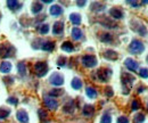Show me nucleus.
I'll use <instances>...</instances> for the list:
<instances>
[{
    "label": "nucleus",
    "instance_id": "obj_33",
    "mask_svg": "<svg viewBox=\"0 0 148 123\" xmlns=\"http://www.w3.org/2000/svg\"><path fill=\"white\" fill-rule=\"evenodd\" d=\"M10 115V109L8 108H0V120H5Z\"/></svg>",
    "mask_w": 148,
    "mask_h": 123
},
{
    "label": "nucleus",
    "instance_id": "obj_45",
    "mask_svg": "<svg viewBox=\"0 0 148 123\" xmlns=\"http://www.w3.org/2000/svg\"><path fill=\"white\" fill-rule=\"evenodd\" d=\"M86 3H87V1H76V5H77L79 7H83Z\"/></svg>",
    "mask_w": 148,
    "mask_h": 123
},
{
    "label": "nucleus",
    "instance_id": "obj_36",
    "mask_svg": "<svg viewBox=\"0 0 148 123\" xmlns=\"http://www.w3.org/2000/svg\"><path fill=\"white\" fill-rule=\"evenodd\" d=\"M100 123H112V116L108 113H104V115L100 119Z\"/></svg>",
    "mask_w": 148,
    "mask_h": 123
},
{
    "label": "nucleus",
    "instance_id": "obj_22",
    "mask_svg": "<svg viewBox=\"0 0 148 123\" xmlns=\"http://www.w3.org/2000/svg\"><path fill=\"white\" fill-rule=\"evenodd\" d=\"M72 38H73L74 40H76V41L82 40L83 39V32H82V30L79 29V27H73V30H72Z\"/></svg>",
    "mask_w": 148,
    "mask_h": 123
},
{
    "label": "nucleus",
    "instance_id": "obj_34",
    "mask_svg": "<svg viewBox=\"0 0 148 123\" xmlns=\"http://www.w3.org/2000/svg\"><path fill=\"white\" fill-rule=\"evenodd\" d=\"M38 114H39V118H40L41 121H43V122H47L48 121V113L45 109H39L38 111Z\"/></svg>",
    "mask_w": 148,
    "mask_h": 123
},
{
    "label": "nucleus",
    "instance_id": "obj_16",
    "mask_svg": "<svg viewBox=\"0 0 148 123\" xmlns=\"http://www.w3.org/2000/svg\"><path fill=\"white\" fill-rule=\"evenodd\" d=\"M40 48L45 52H53L55 49V42L54 41H45V42L42 41Z\"/></svg>",
    "mask_w": 148,
    "mask_h": 123
},
{
    "label": "nucleus",
    "instance_id": "obj_9",
    "mask_svg": "<svg viewBox=\"0 0 148 123\" xmlns=\"http://www.w3.org/2000/svg\"><path fill=\"white\" fill-rule=\"evenodd\" d=\"M43 103H45V106H46L48 109L55 111V109L58 108V102L56 100L55 98H53V97H49V96L45 97V98H43Z\"/></svg>",
    "mask_w": 148,
    "mask_h": 123
},
{
    "label": "nucleus",
    "instance_id": "obj_25",
    "mask_svg": "<svg viewBox=\"0 0 148 123\" xmlns=\"http://www.w3.org/2000/svg\"><path fill=\"white\" fill-rule=\"evenodd\" d=\"M62 50L66 52V53H73L74 52V47L72 45V42L70 41H65L62 43Z\"/></svg>",
    "mask_w": 148,
    "mask_h": 123
},
{
    "label": "nucleus",
    "instance_id": "obj_44",
    "mask_svg": "<svg viewBox=\"0 0 148 123\" xmlns=\"http://www.w3.org/2000/svg\"><path fill=\"white\" fill-rule=\"evenodd\" d=\"M128 3H130L132 7H136V8L141 6V2H137V1H128Z\"/></svg>",
    "mask_w": 148,
    "mask_h": 123
},
{
    "label": "nucleus",
    "instance_id": "obj_2",
    "mask_svg": "<svg viewBox=\"0 0 148 123\" xmlns=\"http://www.w3.org/2000/svg\"><path fill=\"white\" fill-rule=\"evenodd\" d=\"M134 80H136V78H134L132 74L127 73V72H123L122 75H121V82H122V85H123V88L127 87V92H128V93L130 92V88H131V86L133 85Z\"/></svg>",
    "mask_w": 148,
    "mask_h": 123
},
{
    "label": "nucleus",
    "instance_id": "obj_15",
    "mask_svg": "<svg viewBox=\"0 0 148 123\" xmlns=\"http://www.w3.org/2000/svg\"><path fill=\"white\" fill-rule=\"evenodd\" d=\"M49 14L51 16H59V15L63 14V8L59 5H53L49 8Z\"/></svg>",
    "mask_w": 148,
    "mask_h": 123
},
{
    "label": "nucleus",
    "instance_id": "obj_11",
    "mask_svg": "<svg viewBox=\"0 0 148 123\" xmlns=\"http://www.w3.org/2000/svg\"><path fill=\"white\" fill-rule=\"evenodd\" d=\"M16 119L18 120L21 123H27L29 122V114L25 109H19L16 113Z\"/></svg>",
    "mask_w": 148,
    "mask_h": 123
},
{
    "label": "nucleus",
    "instance_id": "obj_48",
    "mask_svg": "<svg viewBox=\"0 0 148 123\" xmlns=\"http://www.w3.org/2000/svg\"><path fill=\"white\" fill-rule=\"evenodd\" d=\"M147 63H148V56H147Z\"/></svg>",
    "mask_w": 148,
    "mask_h": 123
},
{
    "label": "nucleus",
    "instance_id": "obj_39",
    "mask_svg": "<svg viewBox=\"0 0 148 123\" xmlns=\"http://www.w3.org/2000/svg\"><path fill=\"white\" fill-rule=\"evenodd\" d=\"M66 62H67V58L60 56V57H58V59H57V65L60 66V67H62V66H65V65H66Z\"/></svg>",
    "mask_w": 148,
    "mask_h": 123
},
{
    "label": "nucleus",
    "instance_id": "obj_12",
    "mask_svg": "<svg viewBox=\"0 0 148 123\" xmlns=\"http://www.w3.org/2000/svg\"><path fill=\"white\" fill-rule=\"evenodd\" d=\"M106 8V5L99 1H93L90 3V10L92 12H103Z\"/></svg>",
    "mask_w": 148,
    "mask_h": 123
},
{
    "label": "nucleus",
    "instance_id": "obj_14",
    "mask_svg": "<svg viewBox=\"0 0 148 123\" xmlns=\"http://www.w3.org/2000/svg\"><path fill=\"white\" fill-rule=\"evenodd\" d=\"M110 15H111L114 19H122V18L124 17L123 12H122L120 8H116V7L112 8L111 10H110Z\"/></svg>",
    "mask_w": 148,
    "mask_h": 123
},
{
    "label": "nucleus",
    "instance_id": "obj_31",
    "mask_svg": "<svg viewBox=\"0 0 148 123\" xmlns=\"http://www.w3.org/2000/svg\"><path fill=\"white\" fill-rule=\"evenodd\" d=\"M100 40L105 43H111L113 41V35L110 34V33H103L101 36H100Z\"/></svg>",
    "mask_w": 148,
    "mask_h": 123
},
{
    "label": "nucleus",
    "instance_id": "obj_20",
    "mask_svg": "<svg viewBox=\"0 0 148 123\" xmlns=\"http://www.w3.org/2000/svg\"><path fill=\"white\" fill-rule=\"evenodd\" d=\"M104 57L106 58V59H108V60H116L117 58H119V55L116 52H114V50H112V49H108V50H106L105 53H104Z\"/></svg>",
    "mask_w": 148,
    "mask_h": 123
},
{
    "label": "nucleus",
    "instance_id": "obj_24",
    "mask_svg": "<svg viewBox=\"0 0 148 123\" xmlns=\"http://www.w3.org/2000/svg\"><path fill=\"white\" fill-rule=\"evenodd\" d=\"M12 71V64L9 62H2L0 64V72L3 74H8Z\"/></svg>",
    "mask_w": 148,
    "mask_h": 123
},
{
    "label": "nucleus",
    "instance_id": "obj_5",
    "mask_svg": "<svg viewBox=\"0 0 148 123\" xmlns=\"http://www.w3.org/2000/svg\"><path fill=\"white\" fill-rule=\"evenodd\" d=\"M81 62H82V65H83L84 67H89V69L95 67V66L97 65V63H98L96 56H93V55H84V56L82 57Z\"/></svg>",
    "mask_w": 148,
    "mask_h": 123
},
{
    "label": "nucleus",
    "instance_id": "obj_19",
    "mask_svg": "<svg viewBox=\"0 0 148 123\" xmlns=\"http://www.w3.org/2000/svg\"><path fill=\"white\" fill-rule=\"evenodd\" d=\"M82 113H83V115L84 116H87V118H90V116H92L93 113H95V107L93 105H84L83 107V109H82Z\"/></svg>",
    "mask_w": 148,
    "mask_h": 123
},
{
    "label": "nucleus",
    "instance_id": "obj_10",
    "mask_svg": "<svg viewBox=\"0 0 148 123\" xmlns=\"http://www.w3.org/2000/svg\"><path fill=\"white\" fill-rule=\"evenodd\" d=\"M124 65H125V67L129 71H131V72H137L138 69H139L138 62H136L133 58H127V59L124 60Z\"/></svg>",
    "mask_w": 148,
    "mask_h": 123
},
{
    "label": "nucleus",
    "instance_id": "obj_42",
    "mask_svg": "<svg viewBox=\"0 0 148 123\" xmlns=\"http://www.w3.org/2000/svg\"><path fill=\"white\" fill-rule=\"evenodd\" d=\"M105 95H106L107 97H113V96H114L113 89H112L111 87H106V88H105Z\"/></svg>",
    "mask_w": 148,
    "mask_h": 123
},
{
    "label": "nucleus",
    "instance_id": "obj_4",
    "mask_svg": "<svg viewBox=\"0 0 148 123\" xmlns=\"http://www.w3.org/2000/svg\"><path fill=\"white\" fill-rule=\"evenodd\" d=\"M15 54V48L10 45H0V56L3 58H8L14 56Z\"/></svg>",
    "mask_w": 148,
    "mask_h": 123
},
{
    "label": "nucleus",
    "instance_id": "obj_28",
    "mask_svg": "<svg viewBox=\"0 0 148 123\" xmlns=\"http://www.w3.org/2000/svg\"><path fill=\"white\" fill-rule=\"evenodd\" d=\"M74 109H75V106H74L73 100H70L66 105L63 107V111H64L65 113H73Z\"/></svg>",
    "mask_w": 148,
    "mask_h": 123
},
{
    "label": "nucleus",
    "instance_id": "obj_35",
    "mask_svg": "<svg viewBox=\"0 0 148 123\" xmlns=\"http://www.w3.org/2000/svg\"><path fill=\"white\" fill-rule=\"evenodd\" d=\"M38 31L40 34H47L49 32V25L48 24H42L38 27Z\"/></svg>",
    "mask_w": 148,
    "mask_h": 123
},
{
    "label": "nucleus",
    "instance_id": "obj_3",
    "mask_svg": "<svg viewBox=\"0 0 148 123\" xmlns=\"http://www.w3.org/2000/svg\"><path fill=\"white\" fill-rule=\"evenodd\" d=\"M34 71H36V74H37L39 78L41 76H45L48 71H49V67H48V64L46 62H38L34 65Z\"/></svg>",
    "mask_w": 148,
    "mask_h": 123
},
{
    "label": "nucleus",
    "instance_id": "obj_46",
    "mask_svg": "<svg viewBox=\"0 0 148 123\" xmlns=\"http://www.w3.org/2000/svg\"><path fill=\"white\" fill-rule=\"evenodd\" d=\"M145 90H146V88L143 86V87H139V88H138V92H139V93H141V92H143V91H145Z\"/></svg>",
    "mask_w": 148,
    "mask_h": 123
},
{
    "label": "nucleus",
    "instance_id": "obj_23",
    "mask_svg": "<svg viewBox=\"0 0 148 123\" xmlns=\"http://www.w3.org/2000/svg\"><path fill=\"white\" fill-rule=\"evenodd\" d=\"M70 21L72 22V24L77 26V25L81 24L82 18H81V15H80V14H77V13H72V14L70 15Z\"/></svg>",
    "mask_w": 148,
    "mask_h": 123
},
{
    "label": "nucleus",
    "instance_id": "obj_32",
    "mask_svg": "<svg viewBox=\"0 0 148 123\" xmlns=\"http://www.w3.org/2000/svg\"><path fill=\"white\" fill-rule=\"evenodd\" d=\"M145 114L144 113H137L136 115H134V119H133V121L134 123H144L145 122Z\"/></svg>",
    "mask_w": 148,
    "mask_h": 123
},
{
    "label": "nucleus",
    "instance_id": "obj_43",
    "mask_svg": "<svg viewBox=\"0 0 148 123\" xmlns=\"http://www.w3.org/2000/svg\"><path fill=\"white\" fill-rule=\"evenodd\" d=\"M117 123H129V119L127 118V116H120L119 119H117Z\"/></svg>",
    "mask_w": 148,
    "mask_h": 123
},
{
    "label": "nucleus",
    "instance_id": "obj_27",
    "mask_svg": "<svg viewBox=\"0 0 148 123\" xmlns=\"http://www.w3.org/2000/svg\"><path fill=\"white\" fill-rule=\"evenodd\" d=\"M71 86H72V88L74 90H80V89L82 88V81H81V79L80 78H73V80L71 82Z\"/></svg>",
    "mask_w": 148,
    "mask_h": 123
},
{
    "label": "nucleus",
    "instance_id": "obj_29",
    "mask_svg": "<svg viewBox=\"0 0 148 123\" xmlns=\"http://www.w3.org/2000/svg\"><path fill=\"white\" fill-rule=\"evenodd\" d=\"M63 93H64V90H62V89H53V90H50V91H49V97L55 98V97H59V96H62Z\"/></svg>",
    "mask_w": 148,
    "mask_h": 123
},
{
    "label": "nucleus",
    "instance_id": "obj_38",
    "mask_svg": "<svg viewBox=\"0 0 148 123\" xmlns=\"http://www.w3.org/2000/svg\"><path fill=\"white\" fill-rule=\"evenodd\" d=\"M139 76L140 78H143V79H148V69L146 67H141L140 70H139Z\"/></svg>",
    "mask_w": 148,
    "mask_h": 123
},
{
    "label": "nucleus",
    "instance_id": "obj_1",
    "mask_svg": "<svg viewBox=\"0 0 148 123\" xmlns=\"http://www.w3.org/2000/svg\"><path fill=\"white\" fill-rule=\"evenodd\" d=\"M129 52L133 55H140L145 52V46L141 40L139 39H133L129 45Z\"/></svg>",
    "mask_w": 148,
    "mask_h": 123
},
{
    "label": "nucleus",
    "instance_id": "obj_26",
    "mask_svg": "<svg viewBox=\"0 0 148 123\" xmlns=\"http://www.w3.org/2000/svg\"><path fill=\"white\" fill-rule=\"evenodd\" d=\"M86 95H87L90 99H93V98L97 97L98 92H97V90L93 88V87H87V88H86Z\"/></svg>",
    "mask_w": 148,
    "mask_h": 123
},
{
    "label": "nucleus",
    "instance_id": "obj_13",
    "mask_svg": "<svg viewBox=\"0 0 148 123\" xmlns=\"http://www.w3.org/2000/svg\"><path fill=\"white\" fill-rule=\"evenodd\" d=\"M64 31V23L62 21H57L53 26V33L55 35H59Z\"/></svg>",
    "mask_w": 148,
    "mask_h": 123
},
{
    "label": "nucleus",
    "instance_id": "obj_40",
    "mask_svg": "<svg viewBox=\"0 0 148 123\" xmlns=\"http://www.w3.org/2000/svg\"><path fill=\"white\" fill-rule=\"evenodd\" d=\"M3 82L7 85V86H10V85H13L14 83V81H15V79L13 78V76H8V75H6V76H3Z\"/></svg>",
    "mask_w": 148,
    "mask_h": 123
},
{
    "label": "nucleus",
    "instance_id": "obj_47",
    "mask_svg": "<svg viewBox=\"0 0 148 123\" xmlns=\"http://www.w3.org/2000/svg\"><path fill=\"white\" fill-rule=\"evenodd\" d=\"M43 2H46V3H50L51 0H43Z\"/></svg>",
    "mask_w": 148,
    "mask_h": 123
},
{
    "label": "nucleus",
    "instance_id": "obj_8",
    "mask_svg": "<svg viewBox=\"0 0 148 123\" xmlns=\"http://www.w3.org/2000/svg\"><path fill=\"white\" fill-rule=\"evenodd\" d=\"M49 82H50V85L56 86V87L63 86L64 85V76L59 73H53L49 78Z\"/></svg>",
    "mask_w": 148,
    "mask_h": 123
},
{
    "label": "nucleus",
    "instance_id": "obj_7",
    "mask_svg": "<svg viewBox=\"0 0 148 123\" xmlns=\"http://www.w3.org/2000/svg\"><path fill=\"white\" fill-rule=\"evenodd\" d=\"M131 29H132L133 31H136L138 34L143 35V36L147 34V29H146V26H145L143 23L138 22V21H131Z\"/></svg>",
    "mask_w": 148,
    "mask_h": 123
},
{
    "label": "nucleus",
    "instance_id": "obj_37",
    "mask_svg": "<svg viewBox=\"0 0 148 123\" xmlns=\"http://www.w3.org/2000/svg\"><path fill=\"white\" fill-rule=\"evenodd\" d=\"M131 109L132 111H138V109H140V102L138 100V99H133L132 100V104H131Z\"/></svg>",
    "mask_w": 148,
    "mask_h": 123
},
{
    "label": "nucleus",
    "instance_id": "obj_49",
    "mask_svg": "<svg viewBox=\"0 0 148 123\" xmlns=\"http://www.w3.org/2000/svg\"><path fill=\"white\" fill-rule=\"evenodd\" d=\"M147 109H148V103H147Z\"/></svg>",
    "mask_w": 148,
    "mask_h": 123
},
{
    "label": "nucleus",
    "instance_id": "obj_17",
    "mask_svg": "<svg viewBox=\"0 0 148 123\" xmlns=\"http://www.w3.org/2000/svg\"><path fill=\"white\" fill-rule=\"evenodd\" d=\"M100 24L103 26L107 27V29H116L117 27V25L115 24V22L107 17H103V21H100Z\"/></svg>",
    "mask_w": 148,
    "mask_h": 123
},
{
    "label": "nucleus",
    "instance_id": "obj_41",
    "mask_svg": "<svg viewBox=\"0 0 148 123\" xmlns=\"http://www.w3.org/2000/svg\"><path fill=\"white\" fill-rule=\"evenodd\" d=\"M7 103H8V104H12V105H17V104H18V99L15 98V97H9V98L7 99Z\"/></svg>",
    "mask_w": 148,
    "mask_h": 123
},
{
    "label": "nucleus",
    "instance_id": "obj_30",
    "mask_svg": "<svg viewBox=\"0 0 148 123\" xmlns=\"http://www.w3.org/2000/svg\"><path fill=\"white\" fill-rule=\"evenodd\" d=\"M17 70H18V73L22 76L26 75V65H25V63H23V62L18 63L17 64Z\"/></svg>",
    "mask_w": 148,
    "mask_h": 123
},
{
    "label": "nucleus",
    "instance_id": "obj_21",
    "mask_svg": "<svg viewBox=\"0 0 148 123\" xmlns=\"http://www.w3.org/2000/svg\"><path fill=\"white\" fill-rule=\"evenodd\" d=\"M7 6L10 10H18L19 8L22 7V3H19L17 0H8L7 1Z\"/></svg>",
    "mask_w": 148,
    "mask_h": 123
},
{
    "label": "nucleus",
    "instance_id": "obj_18",
    "mask_svg": "<svg viewBox=\"0 0 148 123\" xmlns=\"http://www.w3.org/2000/svg\"><path fill=\"white\" fill-rule=\"evenodd\" d=\"M42 9H43V6H42V3H41L40 1H34V2H32V5H31V12H32V14L37 15L39 13H41Z\"/></svg>",
    "mask_w": 148,
    "mask_h": 123
},
{
    "label": "nucleus",
    "instance_id": "obj_6",
    "mask_svg": "<svg viewBox=\"0 0 148 123\" xmlns=\"http://www.w3.org/2000/svg\"><path fill=\"white\" fill-rule=\"evenodd\" d=\"M96 75H97V78H98L99 81H101V82H107L108 79L111 78V75H112V70L105 69V67L99 69V70L96 72Z\"/></svg>",
    "mask_w": 148,
    "mask_h": 123
}]
</instances>
